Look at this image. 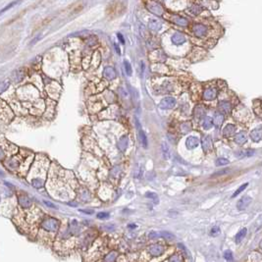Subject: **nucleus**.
<instances>
[{
	"label": "nucleus",
	"mask_w": 262,
	"mask_h": 262,
	"mask_svg": "<svg viewBox=\"0 0 262 262\" xmlns=\"http://www.w3.org/2000/svg\"><path fill=\"white\" fill-rule=\"evenodd\" d=\"M41 229L48 233H56L59 231L60 221L53 217H46L40 224Z\"/></svg>",
	"instance_id": "obj_1"
},
{
	"label": "nucleus",
	"mask_w": 262,
	"mask_h": 262,
	"mask_svg": "<svg viewBox=\"0 0 262 262\" xmlns=\"http://www.w3.org/2000/svg\"><path fill=\"white\" fill-rule=\"evenodd\" d=\"M4 166L10 171H17L21 167V159L18 156H13L4 162Z\"/></svg>",
	"instance_id": "obj_2"
},
{
	"label": "nucleus",
	"mask_w": 262,
	"mask_h": 262,
	"mask_svg": "<svg viewBox=\"0 0 262 262\" xmlns=\"http://www.w3.org/2000/svg\"><path fill=\"white\" fill-rule=\"evenodd\" d=\"M147 9L152 13V14L154 15H157V16H162L163 13H164V9H163L162 6L159 4L158 2H155V1H149L147 3Z\"/></svg>",
	"instance_id": "obj_3"
},
{
	"label": "nucleus",
	"mask_w": 262,
	"mask_h": 262,
	"mask_svg": "<svg viewBox=\"0 0 262 262\" xmlns=\"http://www.w3.org/2000/svg\"><path fill=\"white\" fill-rule=\"evenodd\" d=\"M176 105V99L174 97L171 96H167L165 98H163L161 100L160 104H159V108H161L163 110H168V109H172L174 108Z\"/></svg>",
	"instance_id": "obj_4"
},
{
	"label": "nucleus",
	"mask_w": 262,
	"mask_h": 262,
	"mask_svg": "<svg viewBox=\"0 0 262 262\" xmlns=\"http://www.w3.org/2000/svg\"><path fill=\"white\" fill-rule=\"evenodd\" d=\"M164 250H165L164 247L160 244H151L148 247V252L150 253V255H152V256H154V257L162 255L163 253H164Z\"/></svg>",
	"instance_id": "obj_5"
},
{
	"label": "nucleus",
	"mask_w": 262,
	"mask_h": 262,
	"mask_svg": "<svg viewBox=\"0 0 262 262\" xmlns=\"http://www.w3.org/2000/svg\"><path fill=\"white\" fill-rule=\"evenodd\" d=\"M18 202L23 208H31L33 206V200L28 197L27 194L21 193L18 196Z\"/></svg>",
	"instance_id": "obj_6"
},
{
	"label": "nucleus",
	"mask_w": 262,
	"mask_h": 262,
	"mask_svg": "<svg viewBox=\"0 0 262 262\" xmlns=\"http://www.w3.org/2000/svg\"><path fill=\"white\" fill-rule=\"evenodd\" d=\"M171 41L174 45H182L187 41V37L184 34L180 33V31H176L175 34H173V36H171Z\"/></svg>",
	"instance_id": "obj_7"
},
{
	"label": "nucleus",
	"mask_w": 262,
	"mask_h": 262,
	"mask_svg": "<svg viewBox=\"0 0 262 262\" xmlns=\"http://www.w3.org/2000/svg\"><path fill=\"white\" fill-rule=\"evenodd\" d=\"M193 31L197 37H203L207 33V27L203 24H196L193 26Z\"/></svg>",
	"instance_id": "obj_8"
},
{
	"label": "nucleus",
	"mask_w": 262,
	"mask_h": 262,
	"mask_svg": "<svg viewBox=\"0 0 262 262\" xmlns=\"http://www.w3.org/2000/svg\"><path fill=\"white\" fill-rule=\"evenodd\" d=\"M216 96H217V89L214 87H209L204 89L203 98L205 100H208V101L214 100L216 98Z\"/></svg>",
	"instance_id": "obj_9"
},
{
	"label": "nucleus",
	"mask_w": 262,
	"mask_h": 262,
	"mask_svg": "<svg viewBox=\"0 0 262 262\" xmlns=\"http://www.w3.org/2000/svg\"><path fill=\"white\" fill-rule=\"evenodd\" d=\"M201 146L204 152H209L213 147V142L210 136H204L201 139Z\"/></svg>",
	"instance_id": "obj_10"
},
{
	"label": "nucleus",
	"mask_w": 262,
	"mask_h": 262,
	"mask_svg": "<svg viewBox=\"0 0 262 262\" xmlns=\"http://www.w3.org/2000/svg\"><path fill=\"white\" fill-rule=\"evenodd\" d=\"M251 201H252V199L250 196H244L237 203L238 210H244L251 203Z\"/></svg>",
	"instance_id": "obj_11"
},
{
	"label": "nucleus",
	"mask_w": 262,
	"mask_h": 262,
	"mask_svg": "<svg viewBox=\"0 0 262 262\" xmlns=\"http://www.w3.org/2000/svg\"><path fill=\"white\" fill-rule=\"evenodd\" d=\"M199 145V139L196 136H188L186 140V146L188 149H194Z\"/></svg>",
	"instance_id": "obj_12"
},
{
	"label": "nucleus",
	"mask_w": 262,
	"mask_h": 262,
	"mask_svg": "<svg viewBox=\"0 0 262 262\" xmlns=\"http://www.w3.org/2000/svg\"><path fill=\"white\" fill-rule=\"evenodd\" d=\"M161 27H162L161 22L157 20V19H150L148 22V28L151 31H155L156 33V31H160Z\"/></svg>",
	"instance_id": "obj_13"
},
{
	"label": "nucleus",
	"mask_w": 262,
	"mask_h": 262,
	"mask_svg": "<svg viewBox=\"0 0 262 262\" xmlns=\"http://www.w3.org/2000/svg\"><path fill=\"white\" fill-rule=\"evenodd\" d=\"M250 139L254 142H258L262 139V127H257L250 133Z\"/></svg>",
	"instance_id": "obj_14"
},
{
	"label": "nucleus",
	"mask_w": 262,
	"mask_h": 262,
	"mask_svg": "<svg viewBox=\"0 0 262 262\" xmlns=\"http://www.w3.org/2000/svg\"><path fill=\"white\" fill-rule=\"evenodd\" d=\"M171 21L172 23H174L175 25L181 26V27H187L188 25V21L187 19L184 17H181V16H172Z\"/></svg>",
	"instance_id": "obj_15"
},
{
	"label": "nucleus",
	"mask_w": 262,
	"mask_h": 262,
	"mask_svg": "<svg viewBox=\"0 0 262 262\" xmlns=\"http://www.w3.org/2000/svg\"><path fill=\"white\" fill-rule=\"evenodd\" d=\"M235 142L237 145H242L247 142V135L245 132H239L235 136Z\"/></svg>",
	"instance_id": "obj_16"
},
{
	"label": "nucleus",
	"mask_w": 262,
	"mask_h": 262,
	"mask_svg": "<svg viewBox=\"0 0 262 262\" xmlns=\"http://www.w3.org/2000/svg\"><path fill=\"white\" fill-rule=\"evenodd\" d=\"M205 115V108H204L202 105H197V106L194 108L193 111V116L197 120H201Z\"/></svg>",
	"instance_id": "obj_17"
},
{
	"label": "nucleus",
	"mask_w": 262,
	"mask_h": 262,
	"mask_svg": "<svg viewBox=\"0 0 262 262\" xmlns=\"http://www.w3.org/2000/svg\"><path fill=\"white\" fill-rule=\"evenodd\" d=\"M225 120V117H224V114H223L222 112H217L215 115H214V118H213V125H215L217 128L221 127L223 122H224Z\"/></svg>",
	"instance_id": "obj_18"
},
{
	"label": "nucleus",
	"mask_w": 262,
	"mask_h": 262,
	"mask_svg": "<svg viewBox=\"0 0 262 262\" xmlns=\"http://www.w3.org/2000/svg\"><path fill=\"white\" fill-rule=\"evenodd\" d=\"M128 145H129V137L127 136H122L119 139V142H118V148L122 152H124L126 151V149L128 148Z\"/></svg>",
	"instance_id": "obj_19"
},
{
	"label": "nucleus",
	"mask_w": 262,
	"mask_h": 262,
	"mask_svg": "<svg viewBox=\"0 0 262 262\" xmlns=\"http://www.w3.org/2000/svg\"><path fill=\"white\" fill-rule=\"evenodd\" d=\"M235 132H236V126L232 125V124H229V125H227L224 129H223L222 134H223V136H224L229 137V136L234 135Z\"/></svg>",
	"instance_id": "obj_20"
},
{
	"label": "nucleus",
	"mask_w": 262,
	"mask_h": 262,
	"mask_svg": "<svg viewBox=\"0 0 262 262\" xmlns=\"http://www.w3.org/2000/svg\"><path fill=\"white\" fill-rule=\"evenodd\" d=\"M219 109L224 113H229L232 110V104L229 101H221L219 103Z\"/></svg>",
	"instance_id": "obj_21"
},
{
	"label": "nucleus",
	"mask_w": 262,
	"mask_h": 262,
	"mask_svg": "<svg viewBox=\"0 0 262 262\" xmlns=\"http://www.w3.org/2000/svg\"><path fill=\"white\" fill-rule=\"evenodd\" d=\"M118 257V252L117 251H110L109 253L106 254V256L104 257V262H115Z\"/></svg>",
	"instance_id": "obj_22"
},
{
	"label": "nucleus",
	"mask_w": 262,
	"mask_h": 262,
	"mask_svg": "<svg viewBox=\"0 0 262 262\" xmlns=\"http://www.w3.org/2000/svg\"><path fill=\"white\" fill-rule=\"evenodd\" d=\"M104 76L106 77L107 79H115L116 78V72H115V70L113 68H111V67H107V68H105L104 70Z\"/></svg>",
	"instance_id": "obj_23"
},
{
	"label": "nucleus",
	"mask_w": 262,
	"mask_h": 262,
	"mask_svg": "<svg viewBox=\"0 0 262 262\" xmlns=\"http://www.w3.org/2000/svg\"><path fill=\"white\" fill-rule=\"evenodd\" d=\"M213 127V119L211 117H205L202 122V128L204 130H210Z\"/></svg>",
	"instance_id": "obj_24"
},
{
	"label": "nucleus",
	"mask_w": 262,
	"mask_h": 262,
	"mask_svg": "<svg viewBox=\"0 0 262 262\" xmlns=\"http://www.w3.org/2000/svg\"><path fill=\"white\" fill-rule=\"evenodd\" d=\"M247 228H244V229H242L241 231H239L238 234L236 235V244H239V242H241L242 239L245 238V236H247Z\"/></svg>",
	"instance_id": "obj_25"
},
{
	"label": "nucleus",
	"mask_w": 262,
	"mask_h": 262,
	"mask_svg": "<svg viewBox=\"0 0 262 262\" xmlns=\"http://www.w3.org/2000/svg\"><path fill=\"white\" fill-rule=\"evenodd\" d=\"M80 230H81V228L79 226V223L76 220H73L71 224H70V231H71V233L72 234H79Z\"/></svg>",
	"instance_id": "obj_26"
},
{
	"label": "nucleus",
	"mask_w": 262,
	"mask_h": 262,
	"mask_svg": "<svg viewBox=\"0 0 262 262\" xmlns=\"http://www.w3.org/2000/svg\"><path fill=\"white\" fill-rule=\"evenodd\" d=\"M139 139H140V142H142V146L146 148L147 147V137H146L145 132H143L142 129L139 130Z\"/></svg>",
	"instance_id": "obj_27"
},
{
	"label": "nucleus",
	"mask_w": 262,
	"mask_h": 262,
	"mask_svg": "<svg viewBox=\"0 0 262 262\" xmlns=\"http://www.w3.org/2000/svg\"><path fill=\"white\" fill-rule=\"evenodd\" d=\"M161 149H162L163 157H164L165 159H168V158H169V156H170V149H169V146H168V145H167V143H166L165 142H162Z\"/></svg>",
	"instance_id": "obj_28"
},
{
	"label": "nucleus",
	"mask_w": 262,
	"mask_h": 262,
	"mask_svg": "<svg viewBox=\"0 0 262 262\" xmlns=\"http://www.w3.org/2000/svg\"><path fill=\"white\" fill-rule=\"evenodd\" d=\"M191 128L193 126H191L190 122H185L181 125V132L183 134H188V132H190Z\"/></svg>",
	"instance_id": "obj_29"
},
{
	"label": "nucleus",
	"mask_w": 262,
	"mask_h": 262,
	"mask_svg": "<svg viewBox=\"0 0 262 262\" xmlns=\"http://www.w3.org/2000/svg\"><path fill=\"white\" fill-rule=\"evenodd\" d=\"M121 173H122V168H121V166H116V167H114L112 170L110 171V176L112 178H118L121 175Z\"/></svg>",
	"instance_id": "obj_30"
},
{
	"label": "nucleus",
	"mask_w": 262,
	"mask_h": 262,
	"mask_svg": "<svg viewBox=\"0 0 262 262\" xmlns=\"http://www.w3.org/2000/svg\"><path fill=\"white\" fill-rule=\"evenodd\" d=\"M159 237H161L163 239H170V241H172V239H175V236L172 234V233L168 232V231H162L159 233Z\"/></svg>",
	"instance_id": "obj_31"
},
{
	"label": "nucleus",
	"mask_w": 262,
	"mask_h": 262,
	"mask_svg": "<svg viewBox=\"0 0 262 262\" xmlns=\"http://www.w3.org/2000/svg\"><path fill=\"white\" fill-rule=\"evenodd\" d=\"M19 3H21V0H16V1H13L11 3H9V4L6 5L5 7L2 9V10H0V15H2L3 13H5L7 10H9V9H11L12 7H14V6L18 5Z\"/></svg>",
	"instance_id": "obj_32"
},
{
	"label": "nucleus",
	"mask_w": 262,
	"mask_h": 262,
	"mask_svg": "<svg viewBox=\"0 0 262 262\" xmlns=\"http://www.w3.org/2000/svg\"><path fill=\"white\" fill-rule=\"evenodd\" d=\"M168 262H184V257L181 254H173L169 257Z\"/></svg>",
	"instance_id": "obj_33"
},
{
	"label": "nucleus",
	"mask_w": 262,
	"mask_h": 262,
	"mask_svg": "<svg viewBox=\"0 0 262 262\" xmlns=\"http://www.w3.org/2000/svg\"><path fill=\"white\" fill-rule=\"evenodd\" d=\"M223 256H224V258L226 259L227 262H233V260H234V257H233V253L231 250H225L224 251V254H223Z\"/></svg>",
	"instance_id": "obj_34"
},
{
	"label": "nucleus",
	"mask_w": 262,
	"mask_h": 262,
	"mask_svg": "<svg viewBox=\"0 0 262 262\" xmlns=\"http://www.w3.org/2000/svg\"><path fill=\"white\" fill-rule=\"evenodd\" d=\"M201 11H202V8L199 5H193L190 9V12L193 15H199Z\"/></svg>",
	"instance_id": "obj_35"
},
{
	"label": "nucleus",
	"mask_w": 262,
	"mask_h": 262,
	"mask_svg": "<svg viewBox=\"0 0 262 262\" xmlns=\"http://www.w3.org/2000/svg\"><path fill=\"white\" fill-rule=\"evenodd\" d=\"M80 199L82 201H88L90 199V193H89L88 190H82L81 193V196H80Z\"/></svg>",
	"instance_id": "obj_36"
},
{
	"label": "nucleus",
	"mask_w": 262,
	"mask_h": 262,
	"mask_svg": "<svg viewBox=\"0 0 262 262\" xmlns=\"http://www.w3.org/2000/svg\"><path fill=\"white\" fill-rule=\"evenodd\" d=\"M230 171H231V169H229V168L222 169V170H220L218 172H216V173H214L212 175V177H219V176H224L226 174H228Z\"/></svg>",
	"instance_id": "obj_37"
},
{
	"label": "nucleus",
	"mask_w": 262,
	"mask_h": 262,
	"mask_svg": "<svg viewBox=\"0 0 262 262\" xmlns=\"http://www.w3.org/2000/svg\"><path fill=\"white\" fill-rule=\"evenodd\" d=\"M145 196L147 197V199H150L152 200H154L155 203H158V196L154 193H151V191H149V193H145Z\"/></svg>",
	"instance_id": "obj_38"
},
{
	"label": "nucleus",
	"mask_w": 262,
	"mask_h": 262,
	"mask_svg": "<svg viewBox=\"0 0 262 262\" xmlns=\"http://www.w3.org/2000/svg\"><path fill=\"white\" fill-rule=\"evenodd\" d=\"M247 187H248V183H245V184H244V185H242V186H241V187H239V188H238V190H236V191H235V193H234V194H233V197H236V196H239V193H242V190H245V188H247Z\"/></svg>",
	"instance_id": "obj_39"
},
{
	"label": "nucleus",
	"mask_w": 262,
	"mask_h": 262,
	"mask_svg": "<svg viewBox=\"0 0 262 262\" xmlns=\"http://www.w3.org/2000/svg\"><path fill=\"white\" fill-rule=\"evenodd\" d=\"M216 166H224V165H228L229 164V160L226 158H218L216 160Z\"/></svg>",
	"instance_id": "obj_40"
},
{
	"label": "nucleus",
	"mask_w": 262,
	"mask_h": 262,
	"mask_svg": "<svg viewBox=\"0 0 262 262\" xmlns=\"http://www.w3.org/2000/svg\"><path fill=\"white\" fill-rule=\"evenodd\" d=\"M124 66H125V70H126V73L128 76H131L132 75V66H131V64L128 62V61H124Z\"/></svg>",
	"instance_id": "obj_41"
},
{
	"label": "nucleus",
	"mask_w": 262,
	"mask_h": 262,
	"mask_svg": "<svg viewBox=\"0 0 262 262\" xmlns=\"http://www.w3.org/2000/svg\"><path fill=\"white\" fill-rule=\"evenodd\" d=\"M109 217H110V214L107 213V212H99L97 214V218L98 219L104 220V219H108Z\"/></svg>",
	"instance_id": "obj_42"
},
{
	"label": "nucleus",
	"mask_w": 262,
	"mask_h": 262,
	"mask_svg": "<svg viewBox=\"0 0 262 262\" xmlns=\"http://www.w3.org/2000/svg\"><path fill=\"white\" fill-rule=\"evenodd\" d=\"M219 234H220L219 227H213V228L211 229V232H210V235H211L212 237H216V236H218Z\"/></svg>",
	"instance_id": "obj_43"
},
{
	"label": "nucleus",
	"mask_w": 262,
	"mask_h": 262,
	"mask_svg": "<svg viewBox=\"0 0 262 262\" xmlns=\"http://www.w3.org/2000/svg\"><path fill=\"white\" fill-rule=\"evenodd\" d=\"M244 153H245V157H250V156L255 154V150H253V149H245Z\"/></svg>",
	"instance_id": "obj_44"
},
{
	"label": "nucleus",
	"mask_w": 262,
	"mask_h": 262,
	"mask_svg": "<svg viewBox=\"0 0 262 262\" xmlns=\"http://www.w3.org/2000/svg\"><path fill=\"white\" fill-rule=\"evenodd\" d=\"M43 203L45 204L46 206H48V207H50V208H55V209H57V206L55 205V204L54 203H52V202H50V201H46V200H43Z\"/></svg>",
	"instance_id": "obj_45"
},
{
	"label": "nucleus",
	"mask_w": 262,
	"mask_h": 262,
	"mask_svg": "<svg viewBox=\"0 0 262 262\" xmlns=\"http://www.w3.org/2000/svg\"><path fill=\"white\" fill-rule=\"evenodd\" d=\"M102 228H103L105 231H113V230L115 229V226L114 225H104Z\"/></svg>",
	"instance_id": "obj_46"
},
{
	"label": "nucleus",
	"mask_w": 262,
	"mask_h": 262,
	"mask_svg": "<svg viewBox=\"0 0 262 262\" xmlns=\"http://www.w3.org/2000/svg\"><path fill=\"white\" fill-rule=\"evenodd\" d=\"M80 212L88 214V215H91V214L94 213V210H88V209H80Z\"/></svg>",
	"instance_id": "obj_47"
},
{
	"label": "nucleus",
	"mask_w": 262,
	"mask_h": 262,
	"mask_svg": "<svg viewBox=\"0 0 262 262\" xmlns=\"http://www.w3.org/2000/svg\"><path fill=\"white\" fill-rule=\"evenodd\" d=\"M148 238H149V239H157V238H159V234H157V233H155V232H151V233H150V234L148 235Z\"/></svg>",
	"instance_id": "obj_48"
},
{
	"label": "nucleus",
	"mask_w": 262,
	"mask_h": 262,
	"mask_svg": "<svg viewBox=\"0 0 262 262\" xmlns=\"http://www.w3.org/2000/svg\"><path fill=\"white\" fill-rule=\"evenodd\" d=\"M40 37H41L40 36H37L36 37H34V40L31 42V45H34V44H36L38 40H40Z\"/></svg>",
	"instance_id": "obj_49"
},
{
	"label": "nucleus",
	"mask_w": 262,
	"mask_h": 262,
	"mask_svg": "<svg viewBox=\"0 0 262 262\" xmlns=\"http://www.w3.org/2000/svg\"><path fill=\"white\" fill-rule=\"evenodd\" d=\"M117 36H118V38H119V40H120L123 44L125 43V39H124V36H123L120 33H119V34H117Z\"/></svg>",
	"instance_id": "obj_50"
},
{
	"label": "nucleus",
	"mask_w": 262,
	"mask_h": 262,
	"mask_svg": "<svg viewBox=\"0 0 262 262\" xmlns=\"http://www.w3.org/2000/svg\"><path fill=\"white\" fill-rule=\"evenodd\" d=\"M5 157V152L3 151V149L0 147V160H3Z\"/></svg>",
	"instance_id": "obj_51"
},
{
	"label": "nucleus",
	"mask_w": 262,
	"mask_h": 262,
	"mask_svg": "<svg viewBox=\"0 0 262 262\" xmlns=\"http://www.w3.org/2000/svg\"><path fill=\"white\" fill-rule=\"evenodd\" d=\"M82 9V6L81 5V6H79V9H76V10L74 11V13H78V12H80Z\"/></svg>",
	"instance_id": "obj_52"
},
{
	"label": "nucleus",
	"mask_w": 262,
	"mask_h": 262,
	"mask_svg": "<svg viewBox=\"0 0 262 262\" xmlns=\"http://www.w3.org/2000/svg\"><path fill=\"white\" fill-rule=\"evenodd\" d=\"M115 48H116V50H117V52H118V53L121 54V51H120V49H119V46H117V44H115Z\"/></svg>",
	"instance_id": "obj_53"
},
{
	"label": "nucleus",
	"mask_w": 262,
	"mask_h": 262,
	"mask_svg": "<svg viewBox=\"0 0 262 262\" xmlns=\"http://www.w3.org/2000/svg\"><path fill=\"white\" fill-rule=\"evenodd\" d=\"M259 248H260V250L262 251V241L260 242V244H259Z\"/></svg>",
	"instance_id": "obj_54"
},
{
	"label": "nucleus",
	"mask_w": 262,
	"mask_h": 262,
	"mask_svg": "<svg viewBox=\"0 0 262 262\" xmlns=\"http://www.w3.org/2000/svg\"><path fill=\"white\" fill-rule=\"evenodd\" d=\"M136 225H129V228H136Z\"/></svg>",
	"instance_id": "obj_55"
},
{
	"label": "nucleus",
	"mask_w": 262,
	"mask_h": 262,
	"mask_svg": "<svg viewBox=\"0 0 262 262\" xmlns=\"http://www.w3.org/2000/svg\"><path fill=\"white\" fill-rule=\"evenodd\" d=\"M0 176H3V172L0 171Z\"/></svg>",
	"instance_id": "obj_56"
},
{
	"label": "nucleus",
	"mask_w": 262,
	"mask_h": 262,
	"mask_svg": "<svg viewBox=\"0 0 262 262\" xmlns=\"http://www.w3.org/2000/svg\"><path fill=\"white\" fill-rule=\"evenodd\" d=\"M0 200H1V197H0Z\"/></svg>",
	"instance_id": "obj_57"
}]
</instances>
